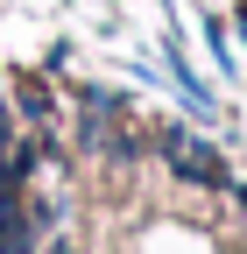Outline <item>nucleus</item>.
I'll use <instances>...</instances> for the list:
<instances>
[{
    "instance_id": "nucleus-1",
    "label": "nucleus",
    "mask_w": 247,
    "mask_h": 254,
    "mask_svg": "<svg viewBox=\"0 0 247 254\" xmlns=\"http://www.w3.org/2000/svg\"><path fill=\"white\" fill-rule=\"evenodd\" d=\"M163 148L184 163V177H198V184H226V170H219V155L212 148H198V141H184V134H163Z\"/></svg>"
}]
</instances>
